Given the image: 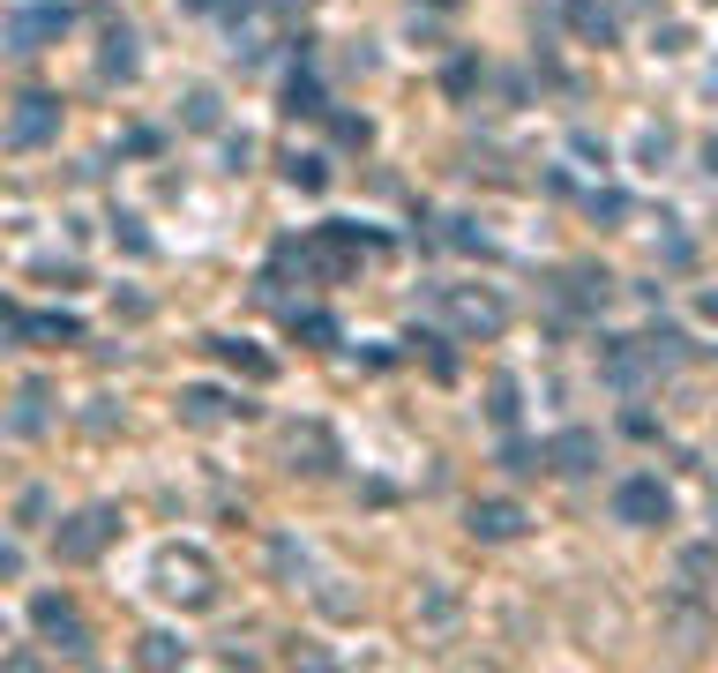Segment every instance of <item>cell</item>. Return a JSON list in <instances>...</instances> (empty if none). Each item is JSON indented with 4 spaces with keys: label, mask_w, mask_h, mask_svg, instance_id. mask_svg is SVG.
<instances>
[{
    "label": "cell",
    "mask_w": 718,
    "mask_h": 673,
    "mask_svg": "<svg viewBox=\"0 0 718 673\" xmlns=\"http://www.w3.org/2000/svg\"><path fill=\"white\" fill-rule=\"evenodd\" d=\"M614 516H622V524H666V516H674V494H666L659 479H629V487L614 494Z\"/></svg>",
    "instance_id": "obj_1"
},
{
    "label": "cell",
    "mask_w": 718,
    "mask_h": 673,
    "mask_svg": "<svg viewBox=\"0 0 718 673\" xmlns=\"http://www.w3.org/2000/svg\"><path fill=\"white\" fill-rule=\"evenodd\" d=\"M53 127H60V105H53V98H23L15 121H8V150H38Z\"/></svg>",
    "instance_id": "obj_2"
},
{
    "label": "cell",
    "mask_w": 718,
    "mask_h": 673,
    "mask_svg": "<svg viewBox=\"0 0 718 673\" xmlns=\"http://www.w3.org/2000/svg\"><path fill=\"white\" fill-rule=\"evenodd\" d=\"M105 539H113V516H105V509H90V516H76V524L53 539V554H60V561H90Z\"/></svg>",
    "instance_id": "obj_3"
},
{
    "label": "cell",
    "mask_w": 718,
    "mask_h": 673,
    "mask_svg": "<svg viewBox=\"0 0 718 673\" xmlns=\"http://www.w3.org/2000/svg\"><path fill=\"white\" fill-rule=\"evenodd\" d=\"M471 532L502 547V539H516V532H524V509H516V502H471Z\"/></svg>",
    "instance_id": "obj_4"
},
{
    "label": "cell",
    "mask_w": 718,
    "mask_h": 673,
    "mask_svg": "<svg viewBox=\"0 0 718 673\" xmlns=\"http://www.w3.org/2000/svg\"><path fill=\"white\" fill-rule=\"evenodd\" d=\"M592 457H599V442L584 434V426L554 434V449H547V464H554V471H569V479H577V471H592Z\"/></svg>",
    "instance_id": "obj_5"
},
{
    "label": "cell",
    "mask_w": 718,
    "mask_h": 673,
    "mask_svg": "<svg viewBox=\"0 0 718 673\" xmlns=\"http://www.w3.org/2000/svg\"><path fill=\"white\" fill-rule=\"evenodd\" d=\"M449 307H457V322L479 330V336L502 330V299H494V293H449Z\"/></svg>",
    "instance_id": "obj_6"
},
{
    "label": "cell",
    "mask_w": 718,
    "mask_h": 673,
    "mask_svg": "<svg viewBox=\"0 0 718 673\" xmlns=\"http://www.w3.org/2000/svg\"><path fill=\"white\" fill-rule=\"evenodd\" d=\"M31 621H38L45 636H68V651H83V621H76V606H68V598H38V606H31Z\"/></svg>",
    "instance_id": "obj_7"
},
{
    "label": "cell",
    "mask_w": 718,
    "mask_h": 673,
    "mask_svg": "<svg viewBox=\"0 0 718 673\" xmlns=\"http://www.w3.org/2000/svg\"><path fill=\"white\" fill-rule=\"evenodd\" d=\"M60 31H68V8H31V15L15 23V45L31 53V45H38V38H60Z\"/></svg>",
    "instance_id": "obj_8"
},
{
    "label": "cell",
    "mask_w": 718,
    "mask_h": 673,
    "mask_svg": "<svg viewBox=\"0 0 718 673\" xmlns=\"http://www.w3.org/2000/svg\"><path fill=\"white\" fill-rule=\"evenodd\" d=\"M569 23H577V31H584L592 45L614 38V8H606V0H569Z\"/></svg>",
    "instance_id": "obj_9"
},
{
    "label": "cell",
    "mask_w": 718,
    "mask_h": 673,
    "mask_svg": "<svg viewBox=\"0 0 718 673\" xmlns=\"http://www.w3.org/2000/svg\"><path fill=\"white\" fill-rule=\"evenodd\" d=\"M681 577H696V584L711 591L718 584V547H688V554H681Z\"/></svg>",
    "instance_id": "obj_10"
},
{
    "label": "cell",
    "mask_w": 718,
    "mask_h": 673,
    "mask_svg": "<svg viewBox=\"0 0 718 673\" xmlns=\"http://www.w3.org/2000/svg\"><path fill=\"white\" fill-rule=\"evenodd\" d=\"M217 360H225V367H240V375H270V360H262V352H248V344H217Z\"/></svg>",
    "instance_id": "obj_11"
},
{
    "label": "cell",
    "mask_w": 718,
    "mask_h": 673,
    "mask_svg": "<svg viewBox=\"0 0 718 673\" xmlns=\"http://www.w3.org/2000/svg\"><path fill=\"white\" fill-rule=\"evenodd\" d=\"M187 420H195V426L225 420V397H217V389H187Z\"/></svg>",
    "instance_id": "obj_12"
},
{
    "label": "cell",
    "mask_w": 718,
    "mask_h": 673,
    "mask_svg": "<svg viewBox=\"0 0 718 673\" xmlns=\"http://www.w3.org/2000/svg\"><path fill=\"white\" fill-rule=\"evenodd\" d=\"M172 659H180L172 636H143V666H172Z\"/></svg>",
    "instance_id": "obj_13"
},
{
    "label": "cell",
    "mask_w": 718,
    "mask_h": 673,
    "mask_svg": "<svg viewBox=\"0 0 718 673\" xmlns=\"http://www.w3.org/2000/svg\"><path fill=\"white\" fill-rule=\"evenodd\" d=\"M293 330L315 336V344H330V336H338V322H330V315H293Z\"/></svg>",
    "instance_id": "obj_14"
},
{
    "label": "cell",
    "mask_w": 718,
    "mask_h": 673,
    "mask_svg": "<svg viewBox=\"0 0 718 673\" xmlns=\"http://www.w3.org/2000/svg\"><path fill=\"white\" fill-rule=\"evenodd\" d=\"M330 172H322V158H293V187H322Z\"/></svg>",
    "instance_id": "obj_15"
},
{
    "label": "cell",
    "mask_w": 718,
    "mask_h": 673,
    "mask_svg": "<svg viewBox=\"0 0 718 673\" xmlns=\"http://www.w3.org/2000/svg\"><path fill=\"white\" fill-rule=\"evenodd\" d=\"M471 83H479V68H471V60H457V68H449V98H465Z\"/></svg>",
    "instance_id": "obj_16"
},
{
    "label": "cell",
    "mask_w": 718,
    "mask_h": 673,
    "mask_svg": "<svg viewBox=\"0 0 718 673\" xmlns=\"http://www.w3.org/2000/svg\"><path fill=\"white\" fill-rule=\"evenodd\" d=\"M293 113H322V90H315V83H293Z\"/></svg>",
    "instance_id": "obj_17"
},
{
    "label": "cell",
    "mask_w": 718,
    "mask_h": 673,
    "mask_svg": "<svg viewBox=\"0 0 718 673\" xmlns=\"http://www.w3.org/2000/svg\"><path fill=\"white\" fill-rule=\"evenodd\" d=\"M15 569H23V561H15V547H0V577H15Z\"/></svg>",
    "instance_id": "obj_18"
},
{
    "label": "cell",
    "mask_w": 718,
    "mask_h": 673,
    "mask_svg": "<svg viewBox=\"0 0 718 673\" xmlns=\"http://www.w3.org/2000/svg\"><path fill=\"white\" fill-rule=\"evenodd\" d=\"M704 166H711V172H718V135H711V142H704Z\"/></svg>",
    "instance_id": "obj_19"
},
{
    "label": "cell",
    "mask_w": 718,
    "mask_h": 673,
    "mask_svg": "<svg viewBox=\"0 0 718 673\" xmlns=\"http://www.w3.org/2000/svg\"><path fill=\"white\" fill-rule=\"evenodd\" d=\"M704 315H718V293H704Z\"/></svg>",
    "instance_id": "obj_20"
},
{
    "label": "cell",
    "mask_w": 718,
    "mask_h": 673,
    "mask_svg": "<svg viewBox=\"0 0 718 673\" xmlns=\"http://www.w3.org/2000/svg\"><path fill=\"white\" fill-rule=\"evenodd\" d=\"M711 509H718V494H711Z\"/></svg>",
    "instance_id": "obj_21"
}]
</instances>
